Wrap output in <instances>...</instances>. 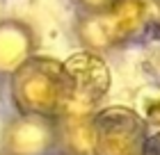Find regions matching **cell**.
I'll list each match as a JSON object with an SVG mask.
<instances>
[{"mask_svg": "<svg viewBox=\"0 0 160 155\" xmlns=\"http://www.w3.org/2000/svg\"><path fill=\"white\" fill-rule=\"evenodd\" d=\"M153 21L151 0H114L98 12H76L73 30L80 48L105 55L142 39Z\"/></svg>", "mask_w": 160, "mask_h": 155, "instance_id": "1", "label": "cell"}, {"mask_svg": "<svg viewBox=\"0 0 160 155\" xmlns=\"http://www.w3.org/2000/svg\"><path fill=\"white\" fill-rule=\"evenodd\" d=\"M7 96L14 112L57 119L67 98L64 62L50 55H32L7 80Z\"/></svg>", "mask_w": 160, "mask_h": 155, "instance_id": "2", "label": "cell"}, {"mask_svg": "<svg viewBox=\"0 0 160 155\" xmlns=\"http://www.w3.org/2000/svg\"><path fill=\"white\" fill-rule=\"evenodd\" d=\"M64 62L67 98L60 116H89L101 107L112 87V73L105 55L80 48Z\"/></svg>", "mask_w": 160, "mask_h": 155, "instance_id": "3", "label": "cell"}, {"mask_svg": "<svg viewBox=\"0 0 160 155\" xmlns=\"http://www.w3.org/2000/svg\"><path fill=\"white\" fill-rule=\"evenodd\" d=\"M151 132L147 116L128 105L98 107L89 116L92 155H142Z\"/></svg>", "mask_w": 160, "mask_h": 155, "instance_id": "4", "label": "cell"}, {"mask_svg": "<svg viewBox=\"0 0 160 155\" xmlns=\"http://www.w3.org/2000/svg\"><path fill=\"white\" fill-rule=\"evenodd\" d=\"M2 155H60V121L55 116L12 112L0 128Z\"/></svg>", "mask_w": 160, "mask_h": 155, "instance_id": "5", "label": "cell"}, {"mask_svg": "<svg viewBox=\"0 0 160 155\" xmlns=\"http://www.w3.org/2000/svg\"><path fill=\"white\" fill-rule=\"evenodd\" d=\"M39 36L37 30L18 16L0 18V80L7 85L14 73L32 55H37Z\"/></svg>", "mask_w": 160, "mask_h": 155, "instance_id": "6", "label": "cell"}, {"mask_svg": "<svg viewBox=\"0 0 160 155\" xmlns=\"http://www.w3.org/2000/svg\"><path fill=\"white\" fill-rule=\"evenodd\" d=\"M114 0H73V7H76V12H98V9H105Z\"/></svg>", "mask_w": 160, "mask_h": 155, "instance_id": "7", "label": "cell"}, {"mask_svg": "<svg viewBox=\"0 0 160 155\" xmlns=\"http://www.w3.org/2000/svg\"><path fill=\"white\" fill-rule=\"evenodd\" d=\"M142 155H160V128H151L147 142H144Z\"/></svg>", "mask_w": 160, "mask_h": 155, "instance_id": "8", "label": "cell"}, {"mask_svg": "<svg viewBox=\"0 0 160 155\" xmlns=\"http://www.w3.org/2000/svg\"><path fill=\"white\" fill-rule=\"evenodd\" d=\"M5 91H7V85L0 80V100H2V94H5Z\"/></svg>", "mask_w": 160, "mask_h": 155, "instance_id": "9", "label": "cell"}, {"mask_svg": "<svg viewBox=\"0 0 160 155\" xmlns=\"http://www.w3.org/2000/svg\"><path fill=\"white\" fill-rule=\"evenodd\" d=\"M0 155H2V153H0Z\"/></svg>", "mask_w": 160, "mask_h": 155, "instance_id": "10", "label": "cell"}]
</instances>
